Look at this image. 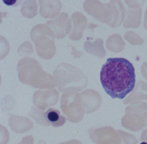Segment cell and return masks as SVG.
Returning a JSON list of instances; mask_svg holds the SVG:
<instances>
[{
  "mask_svg": "<svg viewBox=\"0 0 147 144\" xmlns=\"http://www.w3.org/2000/svg\"><path fill=\"white\" fill-rule=\"evenodd\" d=\"M3 2L5 4L10 6V5H12L15 4L17 2V1H16V0H6V1L5 0H4Z\"/></svg>",
  "mask_w": 147,
  "mask_h": 144,
  "instance_id": "52a82bcc",
  "label": "cell"
},
{
  "mask_svg": "<svg viewBox=\"0 0 147 144\" xmlns=\"http://www.w3.org/2000/svg\"><path fill=\"white\" fill-rule=\"evenodd\" d=\"M48 121L53 126L57 127L63 126L66 122V118L61 115L60 111L54 108L48 110L45 113Z\"/></svg>",
  "mask_w": 147,
  "mask_h": 144,
  "instance_id": "5b68a950",
  "label": "cell"
},
{
  "mask_svg": "<svg viewBox=\"0 0 147 144\" xmlns=\"http://www.w3.org/2000/svg\"><path fill=\"white\" fill-rule=\"evenodd\" d=\"M144 26H145L146 29H147V9L145 12V18H144Z\"/></svg>",
  "mask_w": 147,
  "mask_h": 144,
  "instance_id": "9c48e42d",
  "label": "cell"
},
{
  "mask_svg": "<svg viewBox=\"0 0 147 144\" xmlns=\"http://www.w3.org/2000/svg\"><path fill=\"white\" fill-rule=\"evenodd\" d=\"M33 141L32 137L29 136L24 139L22 142L20 144H33Z\"/></svg>",
  "mask_w": 147,
  "mask_h": 144,
  "instance_id": "8992f818",
  "label": "cell"
},
{
  "mask_svg": "<svg viewBox=\"0 0 147 144\" xmlns=\"http://www.w3.org/2000/svg\"><path fill=\"white\" fill-rule=\"evenodd\" d=\"M61 144H82L80 141L76 140H71L68 142Z\"/></svg>",
  "mask_w": 147,
  "mask_h": 144,
  "instance_id": "ba28073f",
  "label": "cell"
},
{
  "mask_svg": "<svg viewBox=\"0 0 147 144\" xmlns=\"http://www.w3.org/2000/svg\"><path fill=\"white\" fill-rule=\"evenodd\" d=\"M65 14H66L64 13H62L60 16L56 20L49 21L47 22L48 24L49 25L51 28H53L55 32L57 34V36L59 33V30H60L58 38H63L67 34L64 32V30H66L68 32V31L70 29V28L67 27H65V26L71 27L70 24L65 25V23L66 22H68L69 21V20H67L68 18V15L67 14L64 17V19L63 20L65 16Z\"/></svg>",
  "mask_w": 147,
  "mask_h": 144,
  "instance_id": "3957f363",
  "label": "cell"
},
{
  "mask_svg": "<svg viewBox=\"0 0 147 144\" xmlns=\"http://www.w3.org/2000/svg\"><path fill=\"white\" fill-rule=\"evenodd\" d=\"M140 144H147V142H142Z\"/></svg>",
  "mask_w": 147,
  "mask_h": 144,
  "instance_id": "30bf717a",
  "label": "cell"
},
{
  "mask_svg": "<svg viewBox=\"0 0 147 144\" xmlns=\"http://www.w3.org/2000/svg\"><path fill=\"white\" fill-rule=\"evenodd\" d=\"M100 78L106 93L113 99H123L136 84L135 68L124 58L107 59L102 66Z\"/></svg>",
  "mask_w": 147,
  "mask_h": 144,
  "instance_id": "6da1fadb",
  "label": "cell"
},
{
  "mask_svg": "<svg viewBox=\"0 0 147 144\" xmlns=\"http://www.w3.org/2000/svg\"><path fill=\"white\" fill-rule=\"evenodd\" d=\"M53 31L44 25H38L32 29L31 38L36 43L38 54L44 58L51 57L55 52Z\"/></svg>",
  "mask_w": 147,
  "mask_h": 144,
  "instance_id": "7a4b0ae2",
  "label": "cell"
},
{
  "mask_svg": "<svg viewBox=\"0 0 147 144\" xmlns=\"http://www.w3.org/2000/svg\"><path fill=\"white\" fill-rule=\"evenodd\" d=\"M40 13L44 17H54L60 10V1H40Z\"/></svg>",
  "mask_w": 147,
  "mask_h": 144,
  "instance_id": "277c9868",
  "label": "cell"
}]
</instances>
